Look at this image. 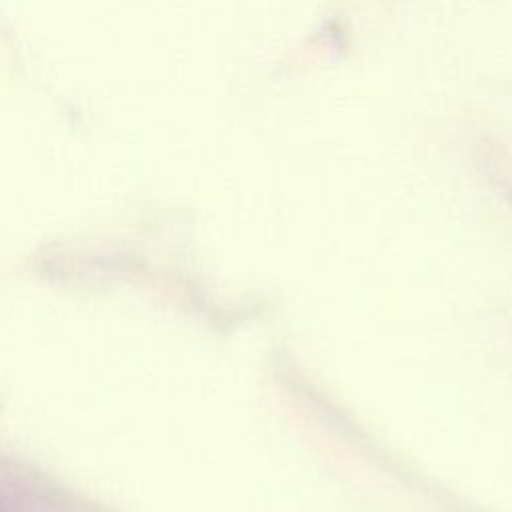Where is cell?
Returning a JSON list of instances; mask_svg holds the SVG:
<instances>
[]
</instances>
